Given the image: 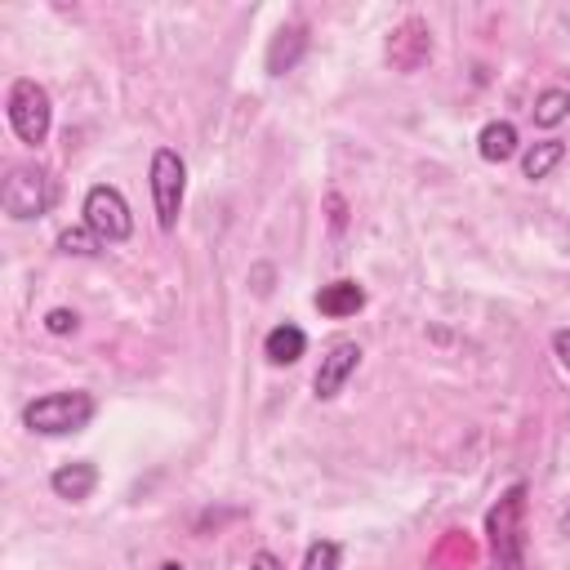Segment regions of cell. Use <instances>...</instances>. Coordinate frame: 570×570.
Wrapping results in <instances>:
<instances>
[{"label":"cell","instance_id":"11","mask_svg":"<svg viewBox=\"0 0 570 570\" xmlns=\"http://www.w3.org/2000/svg\"><path fill=\"white\" fill-rule=\"evenodd\" d=\"M49 485H53V494L58 499H71V503H80V499H89L94 494V485H98V468L94 463H62L53 476H49Z\"/></svg>","mask_w":570,"mask_h":570},{"label":"cell","instance_id":"22","mask_svg":"<svg viewBox=\"0 0 570 570\" xmlns=\"http://www.w3.org/2000/svg\"><path fill=\"white\" fill-rule=\"evenodd\" d=\"M561 534H570V508L561 512Z\"/></svg>","mask_w":570,"mask_h":570},{"label":"cell","instance_id":"3","mask_svg":"<svg viewBox=\"0 0 570 570\" xmlns=\"http://www.w3.org/2000/svg\"><path fill=\"white\" fill-rule=\"evenodd\" d=\"M183 187H187V165L178 151L156 147L151 151V205H156V223L165 232H174L178 209H183Z\"/></svg>","mask_w":570,"mask_h":570},{"label":"cell","instance_id":"1","mask_svg":"<svg viewBox=\"0 0 570 570\" xmlns=\"http://www.w3.org/2000/svg\"><path fill=\"white\" fill-rule=\"evenodd\" d=\"M485 534L499 570H521L525 561V485H508L503 499L485 512Z\"/></svg>","mask_w":570,"mask_h":570},{"label":"cell","instance_id":"20","mask_svg":"<svg viewBox=\"0 0 570 570\" xmlns=\"http://www.w3.org/2000/svg\"><path fill=\"white\" fill-rule=\"evenodd\" d=\"M552 352H557V361L570 370V330H557V334H552Z\"/></svg>","mask_w":570,"mask_h":570},{"label":"cell","instance_id":"2","mask_svg":"<svg viewBox=\"0 0 570 570\" xmlns=\"http://www.w3.org/2000/svg\"><path fill=\"white\" fill-rule=\"evenodd\" d=\"M94 419V396L89 392H49L36 396L22 410V423L40 436H62V432H80Z\"/></svg>","mask_w":570,"mask_h":570},{"label":"cell","instance_id":"18","mask_svg":"<svg viewBox=\"0 0 570 570\" xmlns=\"http://www.w3.org/2000/svg\"><path fill=\"white\" fill-rule=\"evenodd\" d=\"M338 561H343V548H338L334 539H321V543L307 548L303 570H338Z\"/></svg>","mask_w":570,"mask_h":570},{"label":"cell","instance_id":"17","mask_svg":"<svg viewBox=\"0 0 570 570\" xmlns=\"http://www.w3.org/2000/svg\"><path fill=\"white\" fill-rule=\"evenodd\" d=\"M58 249H62V254H76V258H94V254L102 249V240H98L94 227H67V232L58 236Z\"/></svg>","mask_w":570,"mask_h":570},{"label":"cell","instance_id":"8","mask_svg":"<svg viewBox=\"0 0 570 570\" xmlns=\"http://www.w3.org/2000/svg\"><path fill=\"white\" fill-rule=\"evenodd\" d=\"M356 361H361V347H356L352 338H338V343L321 356V370H316V379H312L316 396H321V401L338 396V392H343V383H347V374L356 370Z\"/></svg>","mask_w":570,"mask_h":570},{"label":"cell","instance_id":"19","mask_svg":"<svg viewBox=\"0 0 570 570\" xmlns=\"http://www.w3.org/2000/svg\"><path fill=\"white\" fill-rule=\"evenodd\" d=\"M76 325H80V316H76L71 307H53V312L45 316V330H49V334H71Z\"/></svg>","mask_w":570,"mask_h":570},{"label":"cell","instance_id":"12","mask_svg":"<svg viewBox=\"0 0 570 570\" xmlns=\"http://www.w3.org/2000/svg\"><path fill=\"white\" fill-rule=\"evenodd\" d=\"M263 352L272 365H294L303 352H307V334L298 325H276L267 338H263Z\"/></svg>","mask_w":570,"mask_h":570},{"label":"cell","instance_id":"16","mask_svg":"<svg viewBox=\"0 0 570 570\" xmlns=\"http://www.w3.org/2000/svg\"><path fill=\"white\" fill-rule=\"evenodd\" d=\"M530 111H534V125L552 129V125H561V120L570 116V94H566V89H543Z\"/></svg>","mask_w":570,"mask_h":570},{"label":"cell","instance_id":"9","mask_svg":"<svg viewBox=\"0 0 570 570\" xmlns=\"http://www.w3.org/2000/svg\"><path fill=\"white\" fill-rule=\"evenodd\" d=\"M303 49H307V27H303V22L281 27V31L272 36V45H267V71H272V76H285V71L303 58Z\"/></svg>","mask_w":570,"mask_h":570},{"label":"cell","instance_id":"21","mask_svg":"<svg viewBox=\"0 0 570 570\" xmlns=\"http://www.w3.org/2000/svg\"><path fill=\"white\" fill-rule=\"evenodd\" d=\"M249 570H285V566H281V561H276L272 552H258V557L249 561Z\"/></svg>","mask_w":570,"mask_h":570},{"label":"cell","instance_id":"13","mask_svg":"<svg viewBox=\"0 0 570 570\" xmlns=\"http://www.w3.org/2000/svg\"><path fill=\"white\" fill-rule=\"evenodd\" d=\"M476 151L485 156V160H508L512 151H517V125H508V120H490L485 129H481V138H476Z\"/></svg>","mask_w":570,"mask_h":570},{"label":"cell","instance_id":"10","mask_svg":"<svg viewBox=\"0 0 570 570\" xmlns=\"http://www.w3.org/2000/svg\"><path fill=\"white\" fill-rule=\"evenodd\" d=\"M365 307V289L356 285V281H334V285H321L316 289V312L321 316H352V312H361Z\"/></svg>","mask_w":570,"mask_h":570},{"label":"cell","instance_id":"7","mask_svg":"<svg viewBox=\"0 0 570 570\" xmlns=\"http://www.w3.org/2000/svg\"><path fill=\"white\" fill-rule=\"evenodd\" d=\"M428 58H432V31H428V22L405 18V22L392 31V40H387V62H392L396 71H419Z\"/></svg>","mask_w":570,"mask_h":570},{"label":"cell","instance_id":"23","mask_svg":"<svg viewBox=\"0 0 570 570\" xmlns=\"http://www.w3.org/2000/svg\"><path fill=\"white\" fill-rule=\"evenodd\" d=\"M160 570H183V566H178V561H165V566H160Z\"/></svg>","mask_w":570,"mask_h":570},{"label":"cell","instance_id":"14","mask_svg":"<svg viewBox=\"0 0 570 570\" xmlns=\"http://www.w3.org/2000/svg\"><path fill=\"white\" fill-rule=\"evenodd\" d=\"M561 160H566V142H561V138H543V142H534V147L521 156V174H525V178H548Z\"/></svg>","mask_w":570,"mask_h":570},{"label":"cell","instance_id":"5","mask_svg":"<svg viewBox=\"0 0 570 570\" xmlns=\"http://www.w3.org/2000/svg\"><path fill=\"white\" fill-rule=\"evenodd\" d=\"M53 205V178L40 165H13L4 178V214L9 218H40Z\"/></svg>","mask_w":570,"mask_h":570},{"label":"cell","instance_id":"4","mask_svg":"<svg viewBox=\"0 0 570 570\" xmlns=\"http://www.w3.org/2000/svg\"><path fill=\"white\" fill-rule=\"evenodd\" d=\"M49 120H53V107H49L45 85H36L27 76L13 80V89H9V125H13V134L36 147V142L49 138Z\"/></svg>","mask_w":570,"mask_h":570},{"label":"cell","instance_id":"6","mask_svg":"<svg viewBox=\"0 0 570 570\" xmlns=\"http://www.w3.org/2000/svg\"><path fill=\"white\" fill-rule=\"evenodd\" d=\"M85 227H94L98 240H107V245L129 240V232H134V214H129L125 196H120L111 183H98V187L85 191Z\"/></svg>","mask_w":570,"mask_h":570},{"label":"cell","instance_id":"15","mask_svg":"<svg viewBox=\"0 0 570 570\" xmlns=\"http://www.w3.org/2000/svg\"><path fill=\"white\" fill-rule=\"evenodd\" d=\"M472 557H476L472 539H468V534H459V530H450V534L436 543L432 566H436V570H468V566H472Z\"/></svg>","mask_w":570,"mask_h":570}]
</instances>
